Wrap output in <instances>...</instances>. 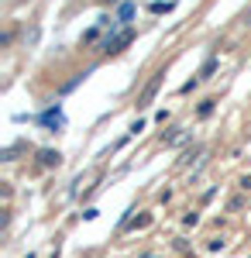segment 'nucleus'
<instances>
[{
  "label": "nucleus",
  "mask_w": 251,
  "mask_h": 258,
  "mask_svg": "<svg viewBox=\"0 0 251 258\" xmlns=\"http://www.w3.org/2000/svg\"><path fill=\"white\" fill-rule=\"evenodd\" d=\"M162 76H165V73H155V76H152V83H148V86L141 90V97H138V107H148V103L155 100V93H158V86H162Z\"/></svg>",
  "instance_id": "obj_1"
},
{
  "label": "nucleus",
  "mask_w": 251,
  "mask_h": 258,
  "mask_svg": "<svg viewBox=\"0 0 251 258\" xmlns=\"http://www.w3.org/2000/svg\"><path fill=\"white\" fill-rule=\"evenodd\" d=\"M58 162H62L58 152H41V165H58Z\"/></svg>",
  "instance_id": "obj_2"
},
{
  "label": "nucleus",
  "mask_w": 251,
  "mask_h": 258,
  "mask_svg": "<svg viewBox=\"0 0 251 258\" xmlns=\"http://www.w3.org/2000/svg\"><path fill=\"white\" fill-rule=\"evenodd\" d=\"M241 186H244V189H251V176H244V182H241Z\"/></svg>",
  "instance_id": "obj_3"
}]
</instances>
